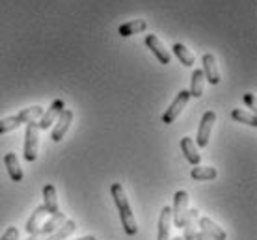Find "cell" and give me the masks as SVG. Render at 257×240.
Listing matches in <instances>:
<instances>
[{
  "label": "cell",
  "instance_id": "obj_1",
  "mask_svg": "<svg viewBox=\"0 0 257 240\" xmlns=\"http://www.w3.org/2000/svg\"><path fill=\"white\" fill-rule=\"evenodd\" d=\"M110 194L114 197V203H116L119 218H121V227L125 229V233H127L128 236L136 234L138 233V227H136L135 214H133V210H131V205H128V199H127V195H125V190H123L121 182H112Z\"/></svg>",
  "mask_w": 257,
  "mask_h": 240
},
{
  "label": "cell",
  "instance_id": "obj_2",
  "mask_svg": "<svg viewBox=\"0 0 257 240\" xmlns=\"http://www.w3.org/2000/svg\"><path fill=\"white\" fill-rule=\"evenodd\" d=\"M38 143H39V127L38 121H28L25 132V160L34 162L38 158Z\"/></svg>",
  "mask_w": 257,
  "mask_h": 240
},
{
  "label": "cell",
  "instance_id": "obj_3",
  "mask_svg": "<svg viewBox=\"0 0 257 240\" xmlns=\"http://www.w3.org/2000/svg\"><path fill=\"white\" fill-rule=\"evenodd\" d=\"M188 210V192L187 190H177L174 195V208H172V220H174L175 227H183L185 218H187Z\"/></svg>",
  "mask_w": 257,
  "mask_h": 240
},
{
  "label": "cell",
  "instance_id": "obj_4",
  "mask_svg": "<svg viewBox=\"0 0 257 240\" xmlns=\"http://www.w3.org/2000/svg\"><path fill=\"white\" fill-rule=\"evenodd\" d=\"M188 99H190L188 90H181L179 93H177V97L174 99V103L170 104V108H166V112L162 114V123H166V125L174 123L175 119H177V116L185 110V106L188 104Z\"/></svg>",
  "mask_w": 257,
  "mask_h": 240
},
{
  "label": "cell",
  "instance_id": "obj_5",
  "mask_svg": "<svg viewBox=\"0 0 257 240\" xmlns=\"http://www.w3.org/2000/svg\"><path fill=\"white\" fill-rule=\"evenodd\" d=\"M65 220H67V218H65V212H62V210L56 212V214H52L51 218L43 223V225H39L38 231H34V233L30 234V238L28 240H45V236H49L51 233H54V231H56V229H58Z\"/></svg>",
  "mask_w": 257,
  "mask_h": 240
},
{
  "label": "cell",
  "instance_id": "obj_6",
  "mask_svg": "<svg viewBox=\"0 0 257 240\" xmlns=\"http://www.w3.org/2000/svg\"><path fill=\"white\" fill-rule=\"evenodd\" d=\"M214 121H216V114H214L212 110H207L205 114H203V117H201V123H199V129H198V136H196V143H198L199 147H207V145H209Z\"/></svg>",
  "mask_w": 257,
  "mask_h": 240
},
{
  "label": "cell",
  "instance_id": "obj_7",
  "mask_svg": "<svg viewBox=\"0 0 257 240\" xmlns=\"http://www.w3.org/2000/svg\"><path fill=\"white\" fill-rule=\"evenodd\" d=\"M65 110V103H64V99H56L54 103L47 108V112L41 116V119H39V123H38V127H39V130H47L49 127H51L56 119H58V116L62 114V112Z\"/></svg>",
  "mask_w": 257,
  "mask_h": 240
},
{
  "label": "cell",
  "instance_id": "obj_8",
  "mask_svg": "<svg viewBox=\"0 0 257 240\" xmlns=\"http://www.w3.org/2000/svg\"><path fill=\"white\" fill-rule=\"evenodd\" d=\"M146 45H148V49H151V52L155 54V58L159 60L161 64L168 65L172 62V54L168 52V49L162 45V41L157 38L155 34H148V36H146Z\"/></svg>",
  "mask_w": 257,
  "mask_h": 240
},
{
  "label": "cell",
  "instance_id": "obj_9",
  "mask_svg": "<svg viewBox=\"0 0 257 240\" xmlns=\"http://www.w3.org/2000/svg\"><path fill=\"white\" fill-rule=\"evenodd\" d=\"M54 129H52V132H51V138H52V142H62L64 140V136H65V132L69 130V127H71V123H73V112L71 110H64L62 114L58 116V119L54 121Z\"/></svg>",
  "mask_w": 257,
  "mask_h": 240
},
{
  "label": "cell",
  "instance_id": "obj_10",
  "mask_svg": "<svg viewBox=\"0 0 257 240\" xmlns=\"http://www.w3.org/2000/svg\"><path fill=\"white\" fill-rule=\"evenodd\" d=\"M203 78L209 80V84L216 86L220 82V71H218V65H216V58L214 54L211 52H205L203 54Z\"/></svg>",
  "mask_w": 257,
  "mask_h": 240
},
{
  "label": "cell",
  "instance_id": "obj_11",
  "mask_svg": "<svg viewBox=\"0 0 257 240\" xmlns=\"http://www.w3.org/2000/svg\"><path fill=\"white\" fill-rule=\"evenodd\" d=\"M198 221H199V231H201V233H205L207 236H211L212 240H225L227 238V234H225L224 229L220 227V225H216L211 218L203 216V218H199Z\"/></svg>",
  "mask_w": 257,
  "mask_h": 240
},
{
  "label": "cell",
  "instance_id": "obj_12",
  "mask_svg": "<svg viewBox=\"0 0 257 240\" xmlns=\"http://www.w3.org/2000/svg\"><path fill=\"white\" fill-rule=\"evenodd\" d=\"M43 207H45L47 214H56L60 212L58 205V195H56V188L52 184H45L43 186Z\"/></svg>",
  "mask_w": 257,
  "mask_h": 240
},
{
  "label": "cell",
  "instance_id": "obj_13",
  "mask_svg": "<svg viewBox=\"0 0 257 240\" xmlns=\"http://www.w3.org/2000/svg\"><path fill=\"white\" fill-rule=\"evenodd\" d=\"M199 220V210L198 208H190L187 210V218H185V223H183V240H194L196 238V221Z\"/></svg>",
  "mask_w": 257,
  "mask_h": 240
},
{
  "label": "cell",
  "instance_id": "obj_14",
  "mask_svg": "<svg viewBox=\"0 0 257 240\" xmlns=\"http://www.w3.org/2000/svg\"><path fill=\"white\" fill-rule=\"evenodd\" d=\"M4 164H6L8 175L13 182H21L23 181V168H21L19 160H17V155L15 153H6L4 156Z\"/></svg>",
  "mask_w": 257,
  "mask_h": 240
},
{
  "label": "cell",
  "instance_id": "obj_15",
  "mask_svg": "<svg viewBox=\"0 0 257 240\" xmlns=\"http://www.w3.org/2000/svg\"><path fill=\"white\" fill-rule=\"evenodd\" d=\"M170 229H172V208L162 207L161 218H159V234H157V240H170Z\"/></svg>",
  "mask_w": 257,
  "mask_h": 240
},
{
  "label": "cell",
  "instance_id": "obj_16",
  "mask_svg": "<svg viewBox=\"0 0 257 240\" xmlns=\"http://www.w3.org/2000/svg\"><path fill=\"white\" fill-rule=\"evenodd\" d=\"M148 28V23L144 19H135V21H128V23H123L119 28H117V34L121 38H131L135 34H140Z\"/></svg>",
  "mask_w": 257,
  "mask_h": 240
},
{
  "label": "cell",
  "instance_id": "obj_17",
  "mask_svg": "<svg viewBox=\"0 0 257 240\" xmlns=\"http://www.w3.org/2000/svg\"><path fill=\"white\" fill-rule=\"evenodd\" d=\"M181 149H183V153H185V156H187V160L192 166H198L199 162H201V156H199L198 149H196V143H194L192 138H181Z\"/></svg>",
  "mask_w": 257,
  "mask_h": 240
},
{
  "label": "cell",
  "instance_id": "obj_18",
  "mask_svg": "<svg viewBox=\"0 0 257 240\" xmlns=\"http://www.w3.org/2000/svg\"><path fill=\"white\" fill-rule=\"evenodd\" d=\"M216 175H218V171L212 166H199L198 164L190 171V177L194 181H212V179H216Z\"/></svg>",
  "mask_w": 257,
  "mask_h": 240
},
{
  "label": "cell",
  "instance_id": "obj_19",
  "mask_svg": "<svg viewBox=\"0 0 257 240\" xmlns=\"http://www.w3.org/2000/svg\"><path fill=\"white\" fill-rule=\"evenodd\" d=\"M188 93H190V97H194V99H199L203 95V71H201V69H194L192 71Z\"/></svg>",
  "mask_w": 257,
  "mask_h": 240
},
{
  "label": "cell",
  "instance_id": "obj_20",
  "mask_svg": "<svg viewBox=\"0 0 257 240\" xmlns=\"http://www.w3.org/2000/svg\"><path fill=\"white\" fill-rule=\"evenodd\" d=\"M75 229H77V221L75 220H65L62 225H60L54 233H51L47 236V240H65L69 234L75 233Z\"/></svg>",
  "mask_w": 257,
  "mask_h": 240
},
{
  "label": "cell",
  "instance_id": "obj_21",
  "mask_svg": "<svg viewBox=\"0 0 257 240\" xmlns=\"http://www.w3.org/2000/svg\"><path fill=\"white\" fill-rule=\"evenodd\" d=\"M174 54L177 56V60H179L185 67H192V65L196 64V56H194L192 52L188 51L183 43H175V45H174Z\"/></svg>",
  "mask_w": 257,
  "mask_h": 240
},
{
  "label": "cell",
  "instance_id": "obj_22",
  "mask_svg": "<svg viewBox=\"0 0 257 240\" xmlns=\"http://www.w3.org/2000/svg\"><path fill=\"white\" fill-rule=\"evenodd\" d=\"M47 214V210L43 205H39V207H36V210L32 212V216L28 218V221H26V233L32 234L34 231H38V227L41 225V220H43V216Z\"/></svg>",
  "mask_w": 257,
  "mask_h": 240
},
{
  "label": "cell",
  "instance_id": "obj_23",
  "mask_svg": "<svg viewBox=\"0 0 257 240\" xmlns=\"http://www.w3.org/2000/svg\"><path fill=\"white\" fill-rule=\"evenodd\" d=\"M43 116V106H39V104H34L30 108H25V110H21L17 114V117L21 119V123H28V121H36L38 117Z\"/></svg>",
  "mask_w": 257,
  "mask_h": 240
},
{
  "label": "cell",
  "instance_id": "obj_24",
  "mask_svg": "<svg viewBox=\"0 0 257 240\" xmlns=\"http://www.w3.org/2000/svg\"><path fill=\"white\" fill-rule=\"evenodd\" d=\"M231 117L238 123H244L248 127H257V117L255 114H251V112H246V110H240V108H235L231 112Z\"/></svg>",
  "mask_w": 257,
  "mask_h": 240
},
{
  "label": "cell",
  "instance_id": "obj_25",
  "mask_svg": "<svg viewBox=\"0 0 257 240\" xmlns=\"http://www.w3.org/2000/svg\"><path fill=\"white\" fill-rule=\"evenodd\" d=\"M21 119L17 116H10V117H4V119H0V134H6V132H12L15 130L17 127H21Z\"/></svg>",
  "mask_w": 257,
  "mask_h": 240
},
{
  "label": "cell",
  "instance_id": "obj_26",
  "mask_svg": "<svg viewBox=\"0 0 257 240\" xmlns=\"http://www.w3.org/2000/svg\"><path fill=\"white\" fill-rule=\"evenodd\" d=\"M0 240H19V231H17V227H8L6 231H4V234L0 236Z\"/></svg>",
  "mask_w": 257,
  "mask_h": 240
},
{
  "label": "cell",
  "instance_id": "obj_27",
  "mask_svg": "<svg viewBox=\"0 0 257 240\" xmlns=\"http://www.w3.org/2000/svg\"><path fill=\"white\" fill-rule=\"evenodd\" d=\"M244 103H246V106H248V108H251V110L255 108V99H253V93H246Z\"/></svg>",
  "mask_w": 257,
  "mask_h": 240
},
{
  "label": "cell",
  "instance_id": "obj_28",
  "mask_svg": "<svg viewBox=\"0 0 257 240\" xmlns=\"http://www.w3.org/2000/svg\"><path fill=\"white\" fill-rule=\"evenodd\" d=\"M194 240H212L211 236H207L205 233H201V231H198V233H196V238Z\"/></svg>",
  "mask_w": 257,
  "mask_h": 240
},
{
  "label": "cell",
  "instance_id": "obj_29",
  "mask_svg": "<svg viewBox=\"0 0 257 240\" xmlns=\"http://www.w3.org/2000/svg\"><path fill=\"white\" fill-rule=\"evenodd\" d=\"M77 240H97L93 234H90V236H82V238H77Z\"/></svg>",
  "mask_w": 257,
  "mask_h": 240
},
{
  "label": "cell",
  "instance_id": "obj_30",
  "mask_svg": "<svg viewBox=\"0 0 257 240\" xmlns=\"http://www.w3.org/2000/svg\"><path fill=\"white\" fill-rule=\"evenodd\" d=\"M174 240H183V236H175V238Z\"/></svg>",
  "mask_w": 257,
  "mask_h": 240
}]
</instances>
